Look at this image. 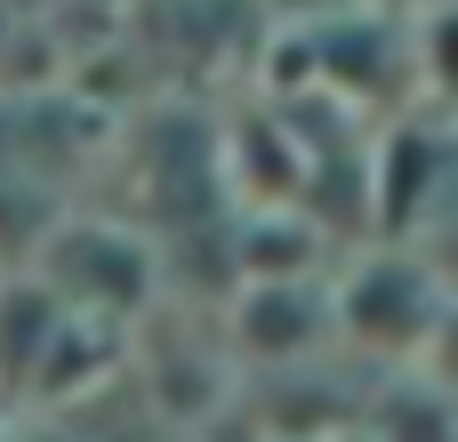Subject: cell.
<instances>
[{"mask_svg":"<svg viewBox=\"0 0 458 442\" xmlns=\"http://www.w3.org/2000/svg\"><path fill=\"white\" fill-rule=\"evenodd\" d=\"M435 193H443V129L394 121L378 145V177H370V217L386 225V242H411V225L427 217Z\"/></svg>","mask_w":458,"mask_h":442,"instance_id":"277c9868","label":"cell"},{"mask_svg":"<svg viewBox=\"0 0 458 442\" xmlns=\"http://www.w3.org/2000/svg\"><path fill=\"white\" fill-rule=\"evenodd\" d=\"M443 306L451 298H443V274L427 266V250L386 242L330 282V338H354L362 354H378L394 370H419L443 338Z\"/></svg>","mask_w":458,"mask_h":442,"instance_id":"6da1fadb","label":"cell"},{"mask_svg":"<svg viewBox=\"0 0 458 442\" xmlns=\"http://www.w3.org/2000/svg\"><path fill=\"white\" fill-rule=\"evenodd\" d=\"M362 442H451V411H443V387L419 378V370H394L386 387V419Z\"/></svg>","mask_w":458,"mask_h":442,"instance_id":"5b68a950","label":"cell"},{"mask_svg":"<svg viewBox=\"0 0 458 442\" xmlns=\"http://www.w3.org/2000/svg\"><path fill=\"white\" fill-rule=\"evenodd\" d=\"M32 282L81 314V322H129L145 314V282H153V250L145 234H121V225H56L40 250H32Z\"/></svg>","mask_w":458,"mask_h":442,"instance_id":"7a4b0ae2","label":"cell"},{"mask_svg":"<svg viewBox=\"0 0 458 442\" xmlns=\"http://www.w3.org/2000/svg\"><path fill=\"white\" fill-rule=\"evenodd\" d=\"M322 338H330V282H322V274L242 282V306H233V346H242L250 362L298 370Z\"/></svg>","mask_w":458,"mask_h":442,"instance_id":"3957f363","label":"cell"}]
</instances>
